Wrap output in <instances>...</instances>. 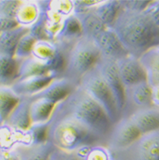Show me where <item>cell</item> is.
Wrapping results in <instances>:
<instances>
[{
	"mask_svg": "<svg viewBox=\"0 0 159 160\" xmlns=\"http://www.w3.org/2000/svg\"><path fill=\"white\" fill-rule=\"evenodd\" d=\"M111 29L127 52L136 58L159 47V27L145 11L135 12L122 8Z\"/></svg>",
	"mask_w": 159,
	"mask_h": 160,
	"instance_id": "cell-1",
	"label": "cell"
},
{
	"mask_svg": "<svg viewBox=\"0 0 159 160\" xmlns=\"http://www.w3.org/2000/svg\"><path fill=\"white\" fill-rule=\"evenodd\" d=\"M54 112L77 120L100 137L105 144L113 125L103 108L80 86L77 87L64 101L56 105Z\"/></svg>",
	"mask_w": 159,
	"mask_h": 160,
	"instance_id": "cell-2",
	"label": "cell"
},
{
	"mask_svg": "<svg viewBox=\"0 0 159 160\" xmlns=\"http://www.w3.org/2000/svg\"><path fill=\"white\" fill-rule=\"evenodd\" d=\"M47 141L61 151L73 152L86 147L104 145V142L77 120L58 112H53L48 125Z\"/></svg>",
	"mask_w": 159,
	"mask_h": 160,
	"instance_id": "cell-3",
	"label": "cell"
},
{
	"mask_svg": "<svg viewBox=\"0 0 159 160\" xmlns=\"http://www.w3.org/2000/svg\"><path fill=\"white\" fill-rule=\"evenodd\" d=\"M101 55L91 38L81 37L68 50L66 66L61 77L67 78L78 83L83 75L95 68Z\"/></svg>",
	"mask_w": 159,
	"mask_h": 160,
	"instance_id": "cell-4",
	"label": "cell"
},
{
	"mask_svg": "<svg viewBox=\"0 0 159 160\" xmlns=\"http://www.w3.org/2000/svg\"><path fill=\"white\" fill-rule=\"evenodd\" d=\"M78 86L103 108L113 124L120 119V112L113 93L95 67L80 78Z\"/></svg>",
	"mask_w": 159,
	"mask_h": 160,
	"instance_id": "cell-5",
	"label": "cell"
},
{
	"mask_svg": "<svg viewBox=\"0 0 159 160\" xmlns=\"http://www.w3.org/2000/svg\"><path fill=\"white\" fill-rule=\"evenodd\" d=\"M111 153L112 160H159V129L144 134L128 148Z\"/></svg>",
	"mask_w": 159,
	"mask_h": 160,
	"instance_id": "cell-6",
	"label": "cell"
},
{
	"mask_svg": "<svg viewBox=\"0 0 159 160\" xmlns=\"http://www.w3.org/2000/svg\"><path fill=\"white\" fill-rule=\"evenodd\" d=\"M67 52L58 43L50 40H37L32 50V56L42 62L51 72L61 77L66 66Z\"/></svg>",
	"mask_w": 159,
	"mask_h": 160,
	"instance_id": "cell-7",
	"label": "cell"
},
{
	"mask_svg": "<svg viewBox=\"0 0 159 160\" xmlns=\"http://www.w3.org/2000/svg\"><path fill=\"white\" fill-rule=\"evenodd\" d=\"M142 136L129 118H121L112 127L105 146L111 152L128 148Z\"/></svg>",
	"mask_w": 159,
	"mask_h": 160,
	"instance_id": "cell-8",
	"label": "cell"
},
{
	"mask_svg": "<svg viewBox=\"0 0 159 160\" xmlns=\"http://www.w3.org/2000/svg\"><path fill=\"white\" fill-rule=\"evenodd\" d=\"M152 106V87L147 81L126 87L121 118H129L135 112Z\"/></svg>",
	"mask_w": 159,
	"mask_h": 160,
	"instance_id": "cell-9",
	"label": "cell"
},
{
	"mask_svg": "<svg viewBox=\"0 0 159 160\" xmlns=\"http://www.w3.org/2000/svg\"><path fill=\"white\" fill-rule=\"evenodd\" d=\"M95 68L113 93L121 118V112L124 104V87L120 78L117 61L101 56L97 64L95 65Z\"/></svg>",
	"mask_w": 159,
	"mask_h": 160,
	"instance_id": "cell-10",
	"label": "cell"
},
{
	"mask_svg": "<svg viewBox=\"0 0 159 160\" xmlns=\"http://www.w3.org/2000/svg\"><path fill=\"white\" fill-rule=\"evenodd\" d=\"M117 65L124 88L147 81V73L139 58L127 55L117 60Z\"/></svg>",
	"mask_w": 159,
	"mask_h": 160,
	"instance_id": "cell-11",
	"label": "cell"
},
{
	"mask_svg": "<svg viewBox=\"0 0 159 160\" xmlns=\"http://www.w3.org/2000/svg\"><path fill=\"white\" fill-rule=\"evenodd\" d=\"M92 39L102 56L117 61L129 55L111 28H106Z\"/></svg>",
	"mask_w": 159,
	"mask_h": 160,
	"instance_id": "cell-12",
	"label": "cell"
},
{
	"mask_svg": "<svg viewBox=\"0 0 159 160\" xmlns=\"http://www.w3.org/2000/svg\"><path fill=\"white\" fill-rule=\"evenodd\" d=\"M77 86L78 83L67 78L58 77L53 80L48 86H46L40 92L29 98L31 100L46 99L55 104H58L73 92L74 89Z\"/></svg>",
	"mask_w": 159,
	"mask_h": 160,
	"instance_id": "cell-13",
	"label": "cell"
},
{
	"mask_svg": "<svg viewBox=\"0 0 159 160\" xmlns=\"http://www.w3.org/2000/svg\"><path fill=\"white\" fill-rule=\"evenodd\" d=\"M58 77L60 76L55 72L32 76L17 80L10 87L20 97H31L40 92Z\"/></svg>",
	"mask_w": 159,
	"mask_h": 160,
	"instance_id": "cell-14",
	"label": "cell"
},
{
	"mask_svg": "<svg viewBox=\"0 0 159 160\" xmlns=\"http://www.w3.org/2000/svg\"><path fill=\"white\" fill-rule=\"evenodd\" d=\"M81 37H83L81 25L76 16L72 14L65 17L62 21L61 28L54 41L68 52L72 44Z\"/></svg>",
	"mask_w": 159,
	"mask_h": 160,
	"instance_id": "cell-15",
	"label": "cell"
},
{
	"mask_svg": "<svg viewBox=\"0 0 159 160\" xmlns=\"http://www.w3.org/2000/svg\"><path fill=\"white\" fill-rule=\"evenodd\" d=\"M129 118L140 130L141 135L159 129V108L154 106L135 112Z\"/></svg>",
	"mask_w": 159,
	"mask_h": 160,
	"instance_id": "cell-16",
	"label": "cell"
},
{
	"mask_svg": "<svg viewBox=\"0 0 159 160\" xmlns=\"http://www.w3.org/2000/svg\"><path fill=\"white\" fill-rule=\"evenodd\" d=\"M55 146L47 141L35 145H22L15 148L19 160H49L55 151Z\"/></svg>",
	"mask_w": 159,
	"mask_h": 160,
	"instance_id": "cell-17",
	"label": "cell"
},
{
	"mask_svg": "<svg viewBox=\"0 0 159 160\" xmlns=\"http://www.w3.org/2000/svg\"><path fill=\"white\" fill-rule=\"evenodd\" d=\"M31 102L32 101L29 97H22L5 123L16 130L27 131L32 125L30 118Z\"/></svg>",
	"mask_w": 159,
	"mask_h": 160,
	"instance_id": "cell-18",
	"label": "cell"
},
{
	"mask_svg": "<svg viewBox=\"0 0 159 160\" xmlns=\"http://www.w3.org/2000/svg\"><path fill=\"white\" fill-rule=\"evenodd\" d=\"M73 15L81 25L83 37L89 38L92 39L97 34L107 28L95 14L94 8L83 11L73 12Z\"/></svg>",
	"mask_w": 159,
	"mask_h": 160,
	"instance_id": "cell-19",
	"label": "cell"
},
{
	"mask_svg": "<svg viewBox=\"0 0 159 160\" xmlns=\"http://www.w3.org/2000/svg\"><path fill=\"white\" fill-rule=\"evenodd\" d=\"M28 32L29 28L21 26L0 32V55L14 57L19 41Z\"/></svg>",
	"mask_w": 159,
	"mask_h": 160,
	"instance_id": "cell-20",
	"label": "cell"
},
{
	"mask_svg": "<svg viewBox=\"0 0 159 160\" xmlns=\"http://www.w3.org/2000/svg\"><path fill=\"white\" fill-rule=\"evenodd\" d=\"M31 101L30 118L32 124L49 123L57 104L42 98Z\"/></svg>",
	"mask_w": 159,
	"mask_h": 160,
	"instance_id": "cell-21",
	"label": "cell"
},
{
	"mask_svg": "<svg viewBox=\"0 0 159 160\" xmlns=\"http://www.w3.org/2000/svg\"><path fill=\"white\" fill-rule=\"evenodd\" d=\"M151 86L159 87V47L151 49L140 57Z\"/></svg>",
	"mask_w": 159,
	"mask_h": 160,
	"instance_id": "cell-22",
	"label": "cell"
},
{
	"mask_svg": "<svg viewBox=\"0 0 159 160\" xmlns=\"http://www.w3.org/2000/svg\"><path fill=\"white\" fill-rule=\"evenodd\" d=\"M39 15L40 7L38 2H21L15 14V20L19 26L30 28L36 22Z\"/></svg>",
	"mask_w": 159,
	"mask_h": 160,
	"instance_id": "cell-23",
	"label": "cell"
},
{
	"mask_svg": "<svg viewBox=\"0 0 159 160\" xmlns=\"http://www.w3.org/2000/svg\"><path fill=\"white\" fill-rule=\"evenodd\" d=\"M19 61L0 55V86H11L18 79Z\"/></svg>",
	"mask_w": 159,
	"mask_h": 160,
	"instance_id": "cell-24",
	"label": "cell"
},
{
	"mask_svg": "<svg viewBox=\"0 0 159 160\" xmlns=\"http://www.w3.org/2000/svg\"><path fill=\"white\" fill-rule=\"evenodd\" d=\"M122 9L119 0L102 1L94 7V11L107 28L112 27L117 16Z\"/></svg>",
	"mask_w": 159,
	"mask_h": 160,
	"instance_id": "cell-25",
	"label": "cell"
},
{
	"mask_svg": "<svg viewBox=\"0 0 159 160\" xmlns=\"http://www.w3.org/2000/svg\"><path fill=\"white\" fill-rule=\"evenodd\" d=\"M21 98L10 86H0V124L6 122Z\"/></svg>",
	"mask_w": 159,
	"mask_h": 160,
	"instance_id": "cell-26",
	"label": "cell"
},
{
	"mask_svg": "<svg viewBox=\"0 0 159 160\" xmlns=\"http://www.w3.org/2000/svg\"><path fill=\"white\" fill-rule=\"evenodd\" d=\"M50 72H51L49 71V68L45 65L33 58L32 56H30L27 59L19 61V72L17 80L32 76L44 75Z\"/></svg>",
	"mask_w": 159,
	"mask_h": 160,
	"instance_id": "cell-27",
	"label": "cell"
},
{
	"mask_svg": "<svg viewBox=\"0 0 159 160\" xmlns=\"http://www.w3.org/2000/svg\"><path fill=\"white\" fill-rule=\"evenodd\" d=\"M82 160H112V153L104 145H95L80 149Z\"/></svg>",
	"mask_w": 159,
	"mask_h": 160,
	"instance_id": "cell-28",
	"label": "cell"
},
{
	"mask_svg": "<svg viewBox=\"0 0 159 160\" xmlns=\"http://www.w3.org/2000/svg\"><path fill=\"white\" fill-rule=\"evenodd\" d=\"M37 40L35 39L29 32L25 34L24 36L19 41L18 45L15 53V57L18 61H22L24 59L32 56V50L34 43Z\"/></svg>",
	"mask_w": 159,
	"mask_h": 160,
	"instance_id": "cell-29",
	"label": "cell"
},
{
	"mask_svg": "<svg viewBox=\"0 0 159 160\" xmlns=\"http://www.w3.org/2000/svg\"><path fill=\"white\" fill-rule=\"evenodd\" d=\"M49 8L63 17L73 14V1H50Z\"/></svg>",
	"mask_w": 159,
	"mask_h": 160,
	"instance_id": "cell-30",
	"label": "cell"
},
{
	"mask_svg": "<svg viewBox=\"0 0 159 160\" xmlns=\"http://www.w3.org/2000/svg\"><path fill=\"white\" fill-rule=\"evenodd\" d=\"M122 9L135 12H143L149 6L152 1L147 0H119Z\"/></svg>",
	"mask_w": 159,
	"mask_h": 160,
	"instance_id": "cell-31",
	"label": "cell"
},
{
	"mask_svg": "<svg viewBox=\"0 0 159 160\" xmlns=\"http://www.w3.org/2000/svg\"><path fill=\"white\" fill-rule=\"evenodd\" d=\"M20 1H0V15L15 19Z\"/></svg>",
	"mask_w": 159,
	"mask_h": 160,
	"instance_id": "cell-32",
	"label": "cell"
},
{
	"mask_svg": "<svg viewBox=\"0 0 159 160\" xmlns=\"http://www.w3.org/2000/svg\"><path fill=\"white\" fill-rule=\"evenodd\" d=\"M145 12L151 20L159 27V0L152 1Z\"/></svg>",
	"mask_w": 159,
	"mask_h": 160,
	"instance_id": "cell-33",
	"label": "cell"
},
{
	"mask_svg": "<svg viewBox=\"0 0 159 160\" xmlns=\"http://www.w3.org/2000/svg\"><path fill=\"white\" fill-rule=\"evenodd\" d=\"M101 3V1H73V12H77V11H83L87 9H92L95 7L97 4Z\"/></svg>",
	"mask_w": 159,
	"mask_h": 160,
	"instance_id": "cell-34",
	"label": "cell"
},
{
	"mask_svg": "<svg viewBox=\"0 0 159 160\" xmlns=\"http://www.w3.org/2000/svg\"><path fill=\"white\" fill-rule=\"evenodd\" d=\"M0 160H19L15 150L0 149Z\"/></svg>",
	"mask_w": 159,
	"mask_h": 160,
	"instance_id": "cell-35",
	"label": "cell"
},
{
	"mask_svg": "<svg viewBox=\"0 0 159 160\" xmlns=\"http://www.w3.org/2000/svg\"><path fill=\"white\" fill-rule=\"evenodd\" d=\"M152 104L154 107L159 108V87L152 88Z\"/></svg>",
	"mask_w": 159,
	"mask_h": 160,
	"instance_id": "cell-36",
	"label": "cell"
}]
</instances>
